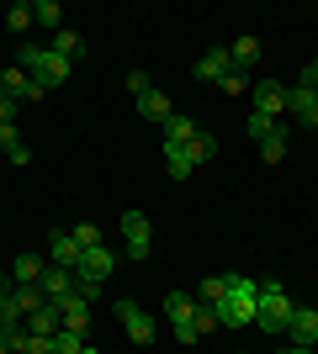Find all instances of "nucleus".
I'll return each instance as SVG.
<instances>
[{
  "instance_id": "nucleus-1",
  "label": "nucleus",
  "mask_w": 318,
  "mask_h": 354,
  "mask_svg": "<svg viewBox=\"0 0 318 354\" xmlns=\"http://www.w3.org/2000/svg\"><path fill=\"white\" fill-rule=\"evenodd\" d=\"M292 307H297V301L287 296V286H281V281H260V291H255V328L281 339L287 323H292Z\"/></svg>"
},
{
  "instance_id": "nucleus-2",
  "label": "nucleus",
  "mask_w": 318,
  "mask_h": 354,
  "mask_svg": "<svg viewBox=\"0 0 318 354\" xmlns=\"http://www.w3.org/2000/svg\"><path fill=\"white\" fill-rule=\"evenodd\" d=\"M255 291L260 281H249V275H228V296L218 301V328H249L255 323Z\"/></svg>"
},
{
  "instance_id": "nucleus-3",
  "label": "nucleus",
  "mask_w": 318,
  "mask_h": 354,
  "mask_svg": "<svg viewBox=\"0 0 318 354\" xmlns=\"http://www.w3.org/2000/svg\"><path fill=\"white\" fill-rule=\"evenodd\" d=\"M16 64H21V69H27L43 90H59L64 80H69V59H59L53 48H21V53H16Z\"/></svg>"
},
{
  "instance_id": "nucleus-4",
  "label": "nucleus",
  "mask_w": 318,
  "mask_h": 354,
  "mask_svg": "<svg viewBox=\"0 0 318 354\" xmlns=\"http://www.w3.org/2000/svg\"><path fill=\"white\" fill-rule=\"evenodd\" d=\"M165 323H170V333H175L181 344H202V333H197V296L170 291L165 296Z\"/></svg>"
},
{
  "instance_id": "nucleus-5",
  "label": "nucleus",
  "mask_w": 318,
  "mask_h": 354,
  "mask_svg": "<svg viewBox=\"0 0 318 354\" xmlns=\"http://www.w3.org/2000/svg\"><path fill=\"white\" fill-rule=\"evenodd\" d=\"M122 249H127V259H138V265H143V259H149L154 254V233H149V217H143V212H122Z\"/></svg>"
},
{
  "instance_id": "nucleus-6",
  "label": "nucleus",
  "mask_w": 318,
  "mask_h": 354,
  "mask_svg": "<svg viewBox=\"0 0 318 354\" xmlns=\"http://www.w3.org/2000/svg\"><path fill=\"white\" fill-rule=\"evenodd\" d=\"M0 95H6V101H16V106H27V101H43L48 90L37 85L21 64H11V69H0Z\"/></svg>"
},
{
  "instance_id": "nucleus-7",
  "label": "nucleus",
  "mask_w": 318,
  "mask_h": 354,
  "mask_svg": "<svg viewBox=\"0 0 318 354\" xmlns=\"http://www.w3.org/2000/svg\"><path fill=\"white\" fill-rule=\"evenodd\" d=\"M117 323L127 328V339H133V344H154V317L138 307V301H127V296L117 301Z\"/></svg>"
},
{
  "instance_id": "nucleus-8",
  "label": "nucleus",
  "mask_w": 318,
  "mask_h": 354,
  "mask_svg": "<svg viewBox=\"0 0 318 354\" xmlns=\"http://www.w3.org/2000/svg\"><path fill=\"white\" fill-rule=\"evenodd\" d=\"M249 95H255V111H260V117H271V122L287 111V85H281V80H260Z\"/></svg>"
},
{
  "instance_id": "nucleus-9",
  "label": "nucleus",
  "mask_w": 318,
  "mask_h": 354,
  "mask_svg": "<svg viewBox=\"0 0 318 354\" xmlns=\"http://www.w3.org/2000/svg\"><path fill=\"white\" fill-rule=\"evenodd\" d=\"M112 265H117V254L101 243V249H85V254H80V270H75V275H80V281H91V286H101L106 275H112Z\"/></svg>"
},
{
  "instance_id": "nucleus-10",
  "label": "nucleus",
  "mask_w": 318,
  "mask_h": 354,
  "mask_svg": "<svg viewBox=\"0 0 318 354\" xmlns=\"http://www.w3.org/2000/svg\"><path fill=\"white\" fill-rule=\"evenodd\" d=\"M287 111H292V122H303V127H318V90L292 85V90H287Z\"/></svg>"
},
{
  "instance_id": "nucleus-11",
  "label": "nucleus",
  "mask_w": 318,
  "mask_h": 354,
  "mask_svg": "<svg viewBox=\"0 0 318 354\" xmlns=\"http://www.w3.org/2000/svg\"><path fill=\"white\" fill-rule=\"evenodd\" d=\"M287 339L313 349L318 344V307H292V323H287Z\"/></svg>"
},
{
  "instance_id": "nucleus-12",
  "label": "nucleus",
  "mask_w": 318,
  "mask_h": 354,
  "mask_svg": "<svg viewBox=\"0 0 318 354\" xmlns=\"http://www.w3.org/2000/svg\"><path fill=\"white\" fill-rule=\"evenodd\" d=\"M21 328H27V333H37V339H53V333H64V312L48 301V307L27 312V317H21Z\"/></svg>"
},
{
  "instance_id": "nucleus-13",
  "label": "nucleus",
  "mask_w": 318,
  "mask_h": 354,
  "mask_svg": "<svg viewBox=\"0 0 318 354\" xmlns=\"http://www.w3.org/2000/svg\"><path fill=\"white\" fill-rule=\"evenodd\" d=\"M80 243H75V233H53L48 238V265H59V270H80Z\"/></svg>"
},
{
  "instance_id": "nucleus-14",
  "label": "nucleus",
  "mask_w": 318,
  "mask_h": 354,
  "mask_svg": "<svg viewBox=\"0 0 318 354\" xmlns=\"http://www.w3.org/2000/svg\"><path fill=\"white\" fill-rule=\"evenodd\" d=\"M37 286H43V296L53 301V307H59L64 296L75 291V270H59V265H48V270H43V281H37Z\"/></svg>"
},
{
  "instance_id": "nucleus-15",
  "label": "nucleus",
  "mask_w": 318,
  "mask_h": 354,
  "mask_svg": "<svg viewBox=\"0 0 318 354\" xmlns=\"http://www.w3.org/2000/svg\"><path fill=\"white\" fill-rule=\"evenodd\" d=\"M228 69H233L228 48H207V53L197 59V80H218V85H223V74H228Z\"/></svg>"
},
{
  "instance_id": "nucleus-16",
  "label": "nucleus",
  "mask_w": 318,
  "mask_h": 354,
  "mask_svg": "<svg viewBox=\"0 0 318 354\" xmlns=\"http://www.w3.org/2000/svg\"><path fill=\"white\" fill-rule=\"evenodd\" d=\"M138 111H143L149 122H159V127H165V122L175 117V106H170V95H165V90H149V95H138Z\"/></svg>"
},
{
  "instance_id": "nucleus-17",
  "label": "nucleus",
  "mask_w": 318,
  "mask_h": 354,
  "mask_svg": "<svg viewBox=\"0 0 318 354\" xmlns=\"http://www.w3.org/2000/svg\"><path fill=\"white\" fill-rule=\"evenodd\" d=\"M228 59H233V69H255V64H260V37H249V32H244V37H239V43H228Z\"/></svg>"
},
{
  "instance_id": "nucleus-18",
  "label": "nucleus",
  "mask_w": 318,
  "mask_h": 354,
  "mask_svg": "<svg viewBox=\"0 0 318 354\" xmlns=\"http://www.w3.org/2000/svg\"><path fill=\"white\" fill-rule=\"evenodd\" d=\"M43 259H37V254H16V265H11V281L16 286H37V281H43Z\"/></svg>"
},
{
  "instance_id": "nucleus-19",
  "label": "nucleus",
  "mask_w": 318,
  "mask_h": 354,
  "mask_svg": "<svg viewBox=\"0 0 318 354\" xmlns=\"http://www.w3.org/2000/svg\"><path fill=\"white\" fill-rule=\"evenodd\" d=\"M53 53H59V59H85V37H80L75 27H59L53 32Z\"/></svg>"
},
{
  "instance_id": "nucleus-20",
  "label": "nucleus",
  "mask_w": 318,
  "mask_h": 354,
  "mask_svg": "<svg viewBox=\"0 0 318 354\" xmlns=\"http://www.w3.org/2000/svg\"><path fill=\"white\" fill-rule=\"evenodd\" d=\"M186 159L197 164V169H202V164H212V159H218V138H212V133H197L191 143H186Z\"/></svg>"
},
{
  "instance_id": "nucleus-21",
  "label": "nucleus",
  "mask_w": 318,
  "mask_h": 354,
  "mask_svg": "<svg viewBox=\"0 0 318 354\" xmlns=\"http://www.w3.org/2000/svg\"><path fill=\"white\" fill-rule=\"evenodd\" d=\"M165 169L175 180H186V175H197V164L186 159V143H165Z\"/></svg>"
},
{
  "instance_id": "nucleus-22",
  "label": "nucleus",
  "mask_w": 318,
  "mask_h": 354,
  "mask_svg": "<svg viewBox=\"0 0 318 354\" xmlns=\"http://www.w3.org/2000/svg\"><path fill=\"white\" fill-rule=\"evenodd\" d=\"M11 301L21 307V317H27V312H37V307H48L43 286H11Z\"/></svg>"
},
{
  "instance_id": "nucleus-23",
  "label": "nucleus",
  "mask_w": 318,
  "mask_h": 354,
  "mask_svg": "<svg viewBox=\"0 0 318 354\" xmlns=\"http://www.w3.org/2000/svg\"><path fill=\"white\" fill-rule=\"evenodd\" d=\"M197 133H202V127H197L191 117H181V111H175V117L165 122V143H191Z\"/></svg>"
},
{
  "instance_id": "nucleus-24",
  "label": "nucleus",
  "mask_w": 318,
  "mask_h": 354,
  "mask_svg": "<svg viewBox=\"0 0 318 354\" xmlns=\"http://www.w3.org/2000/svg\"><path fill=\"white\" fill-rule=\"evenodd\" d=\"M223 296H228V275H207L202 291H197V307H218Z\"/></svg>"
},
{
  "instance_id": "nucleus-25",
  "label": "nucleus",
  "mask_w": 318,
  "mask_h": 354,
  "mask_svg": "<svg viewBox=\"0 0 318 354\" xmlns=\"http://www.w3.org/2000/svg\"><path fill=\"white\" fill-rule=\"evenodd\" d=\"M32 21H37V27H48V32H59V27H64V11L53 6V0H37V6H32Z\"/></svg>"
},
{
  "instance_id": "nucleus-26",
  "label": "nucleus",
  "mask_w": 318,
  "mask_h": 354,
  "mask_svg": "<svg viewBox=\"0 0 318 354\" xmlns=\"http://www.w3.org/2000/svg\"><path fill=\"white\" fill-rule=\"evenodd\" d=\"M260 159H265V164H281V159H287V127H276V133L260 143Z\"/></svg>"
},
{
  "instance_id": "nucleus-27",
  "label": "nucleus",
  "mask_w": 318,
  "mask_h": 354,
  "mask_svg": "<svg viewBox=\"0 0 318 354\" xmlns=\"http://www.w3.org/2000/svg\"><path fill=\"white\" fill-rule=\"evenodd\" d=\"M276 127H281V122H271V117H260V111H249V117H244V133L255 138V143H265V138H271Z\"/></svg>"
},
{
  "instance_id": "nucleus-28",
  "label": "nucleus",
  "mask_w": 318,
  "mask_h": 354,
  "mask_svg": "<svg viewBox=\"0 0 318 354\" xmlns=\"http://www.w3.org/2000/svg\"><path fill=\"white\" fill-rule=\"evenodd\" d=\"M6 27H11V32H27V27H32V6H27V0L6 11Z\"/></svg>"
},
{
  "instance_id": "nucleus-29",
  "label": "nucleus",
  "mask_w": 318,
  "mask_h": 354,
  "mask_svg": "<svg viewBox=\"0 0 318 354\" xmlns=\"http://www.w3.org/2000/svg\"><path fill=\"white\" fill-rule=\"evenodd\" d=\"M75 243H80V249H101V227H96V222H80V227H75Z\"/></svg>"
},
{
  "instance_id": "nucleus-30",
  "label": "nucleus",
  "mask_w": 318,
  "mask_h": 354,
  "mask_svg": "<svg viewBox=\"0 0 318 354\" xmlns=\"http://www.w3.org/2000/svg\"><path fill=\"white\" fill-rule=\"evenodd\" d=\"M53 349H59V354H80V349H85V339L64 328V333H53Z\"/></svg>"
},
{
  "instance_id": "nucleus-31",
  "label": "nucleus",
  "mask_w": 318,
  "mask_h": 354,
  "mask_svg": "<svg viewBox=\"0 0 318 354\" xmlns=\"http://www.w3.org/2000/svg\"><path fill=\"white\" fill-rule=\"evenodd\" d=\"M16 354H59V349H53V339H37V333H27V344H21Z\"/></svg>"
},
{
  "instance_id": "nucleus-32",
  "label": "nucleus",
  "mask_w": 318,
  "mask_h": 354,
  "mask_svg": "<svg viewBox=\"0 0 318 354\" xmlns=\"http://www.w3.org/2000/svg\"><path fill=\"white\" fill-rule=\"evenodd\" d=\"M16 148H21V138H16V127H11V122H0V153L11 159Z\"/></svg>"
},
{
  "instance_id": "nucleus-33",
  "label": "nucleus",
  "mask_w": 318,
  "mask_h": 354,
  "mask_svg": "<svg viewBox=\"0 0 318 354\" xmlns=\"http://www.w3.org/2000/svg\"><path fill=\"white\" fill-rule=\"evenodd\" d=\"M149 74H143V69H133V74H127V95H149Z\"/></svg>"
},
{
  "instance_id": "nucleus-34",
  "label": "nucleus",
  "mask_w": 318,
  "mask_h": 354,
  "mask_svg": "<svg viewBox=\"0 0 318 354\" xmlns=\"http://www.w3.org/2000/svg\"><path fill=\"white\" fill-rule=\"evenodd\" d=\"M212 328H218V312H212V307H197V333H202V339H207Z\"/></svg>"
},
{
  "instance_id": "nucleus-35",
  "label": "nucleus",
  "mask_w": 318,
  "mask_h": 354,
  "mask_svg": "<svg viewBox=\"0 0 318 354\" xmlns=\"http://www.w3.org/2000/svg\"><path fill=\"white\" fill-rule=\"evenodd\" d=\"M223 90H228V95H244V74L228 69V74H223Z\"/></svg>"
},
{
  "instance_id": "nucleus-36",
  "label": "nucleus",
  "mask_w": 318,
  "mask_h": 354,
  "mask_svg": "<svg viewBox=\"0 0 318 354\" xmlns=\"http://www.w3.org/2000/svg\"><path fill=\"white\" fill-rule=\"evenodd\" d=\"M297 85H308V90H318V59H313V64H308V69H303V80H297Z\"/></svg>"
},
{
  "instance_id": "nucleus-37",
  "label": "nucleus",
  "mask_w": 318,
  "mask_h": 354,
  "mask_svg": "<svg viewBox=\"0 0 318 354\" xmlns=\"http://www.w3.org/2000/svg\"><path fill=\"white\" fill-rule=\"evenodd\" d=\"M16 111H21V106H16V101H6V95H0V122H16Z\"/></svg>"
},
{
  "instance_id": "nucleus-38",
  "label": "nucleus",
  "mask_w": 318,
  "mask_h": 354,
  "mask_svg": "<svg viewBox=\"0 0 318 354\" xmlns=\"http://www.w3.org/2000/svg\"><path fill=\"white\" fill-rule=\"evenodd\" d=\"M287 354H313V349H303V344H287Z\"/></svg>"
},
{
  "instance_id": "nucleus-39",
  "label": "nucleus",
  "mask_w": 318,
  "mask_h": 354,
  "mask_svg": "<svg viewBox=\"0 0 318 354\" xmlns=\"http://www.w3.org/2000/svg\"><path fill=\"white\" fill-rule=\"evenodd\" d=\"M6 296H11V286H6V281H0V301H6Z\"/></svg>"
},
{
  "instance_id": "nucleus-40",
  "label": "nucleus",
  "mask_w": 318,
  "mask_h": 354,
  "mask_svg": "<svg viewBox=\"0 0 318 354\" xmlns=\"http://www.w3.org/2000/svg\"><path fill=\"white\" fill-rule=\"evenodd\" d=\"M80 354H101V349H91V344H85V349H80Z\"/></svg>"
}]
</instances>
